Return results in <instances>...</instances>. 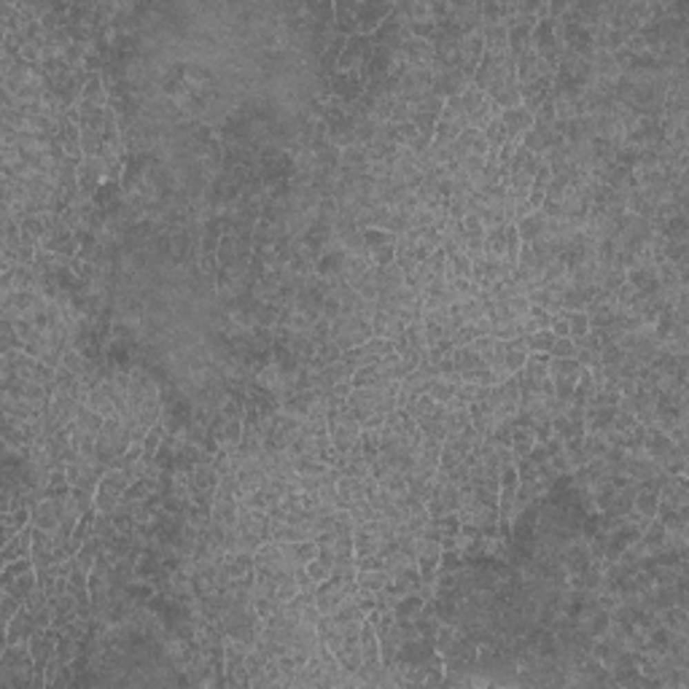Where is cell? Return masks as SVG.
I'll return each instance as SVG.
<instances>
[{
	"mask_svg": "<svg viewBox=\"0 0 689 689\" xmlns=\"http://www.w3.org/2000/svg\"><path fill=\"white\" fill-rule=\"evenodd\" d=\"M488 151H490V146H488V140H485V135L479 132L477 138H474V143H471V148H469V154H474V157H488Z\"/></svg>",
	"mask_w": 689,
	"mask_h": 689,
	"instance_id": "38",
	"label": "cell"
},
{
	"mask_svg": "<svg viewBox=\"0 0 689 689\" xmlns=\"http://www.w3.org/2000/svg\"><path fill=\"white\" fill-rule=\"evenodd\" d=\"M439 407H441V404H437V401H434V399H431L428 393H420V396H417V399H412V401H410V404H407L404 410L410 412V417H412L415 423H423V420H431V417L437 415V410H439Z\"/></svg>",
	"mask_w": 689,
	"mask_h": 689,
	"instance_id": "13",
	"label": "cell"
},
{
	"mask_svg": "<svg viewBox=\"0 0 689 689\" xmlns=\"http://www.w3.org/2000/svg\"><path fill=\"white\" fill-rule=\"evenodd\" d=\"M461 167L469 172V175H477V172H482V167H485V159L482 157H474V154H466V159L461 162Z\"/></svg>",
	"mask_w": 689,
	"mask_h": 689,
	"instance_id": "37",
	"label": "cell"
},
{
	"mask_svg": "<svg viewBox=\"0 0 689 689\" xmlns=\"http://www.w3.org/2000/svg\"><path fill=\"white\" fill-rule=\"evenodd\" d=\"M431 3H410V22H428Z\"/></svg>",
	"mask_w": 689,
	"mask_h": 689,
	"instance_id": "34",
	"label": "cell"
},
{
	"mask_svg": "<svg viewBox=\"0 0 689 689\" xmlns=\"http://www.w3.org/2000/svg\"><path fill=\"white\" fill-rule=\"evenodd\" d=\"M498 116H501V121H503V127H506L509 138H520V135H525V132L536 124V116L525 108V106H515V108L498 110Z\"/></svg>",
	"mask_w": 689,
	"mask_h": 689,
	"instance_id": "4",
	"label": "cell"
},
{
	"mask_svg": "<svg viewBox=\"0 0 689 689\" xmlns=\"http://www.w3.org/2000/svg\"><path fill=\"white\" fill-rule=\"evenodd\" d=\"M412 116H415V108L410 106V103H404V100H396V106H393V110H390V124H407V121H412Z\"/></svg>",
	"mask_w": 689,
	"mask_h": 689,
	"instance_id": "31",
	"label": "cell"
},
{
	"mask_svg": "<svg viewBox=\"0 0 689 689\" xmlns=\"http://www.w3.org/2000/svg\"><path fill=\"white\" fill-rule=\"evenodd\" d=\"M326 426H329V439L337 447L339 455H345L356 441L361 439V423L359 417L353 415V410L348 407V401L337 404L334 410L326 412Z\"/></svg>",
	"mask_w": 689,
	"mask_h": 689,
	"instance_id": "1",
	"label": "cell"
},
{
	"mask_svg": "<svg viewBox=\"0 0 689 689\" xmlns=\"http://www.w3.org/2000/svg\"><path fill=\"white\" fill-rule=\"evenodd\" d=\"M503 250H506V223H496L485 229V253L503 256Z\"/></svg>",
	"mask_w": 689,
	"mask_h": 689,
	"instance_id": "18",
	"label": "cell"
},
{
	"mask_svg": "<svg viewBox=\"0 0 689 689\" xmlns=\"http://www.w3.org/2000/svg\"><path fill=\"white\" fill-rule=\"evenodd\" d=\"M423 608H426V601H423L417 592H407V595L399 598V603L393 606V614L401 617V619H417Z\"/></svg>",
	"mask_w": 689,
	"mask_h": 689,
	"instance_id": "17",
	"label": "cell"
},
{
	"mask_svg": "<svg viewBox=\"0 0 689 689\" xmlns=\"http://www.w3.org/2000/svg\"><path fill=\"white\" fill-rule=\"evenodd\" d=\"M19 557H32V523L19 530L11 541L3 544V552H0V563H11V560H19Z\"/></svg>",
	"mask_w": 689,
	"mask_h": 689,
	"instance_id": "6",
	"label": "cell"
},
{
	"mask_svg": "<svg viewBox=\"0 0 689 689\" xmlns=\"http://www.w3.org/2000/svg\"><path fill=\"white\" fill-rule=\"evenodd\" d=\"M323 477H326V474H323ZM323 477H307V474H302V477H299V490H302V493H318L321 485H323Z\"/></svg>",
	"mask_w": 689,
	"mask_h": 689,
	"instance_id": "36",
	"label": "cell"
},
{
	"mask_svg": "<svg viewBox=\"0 0 689 689\" xmlns=\"http://www.w3.org/2000/svg\"><path fill=\"white\" fill-rule=\"evenodd\" d=\"M25 608V603L17 598V595H11V592H6V590H0V625L6 628L19 611Z\"/></svg>",
	"mask_w": 689,
	"mask_h": 689,
	"instance_id": "21",
	"label": "cell"
},
{
	"mask_svg": "<svg viewBox=\"0 0 689 689\" xmlns=\"http://www.w3.org/2000/svg\"><path fill=\"white\" fill-rule=\"evenodd\" d=\"M342 170H353V172H366L369 170V159H366V148L361 143H353L348 148H342Z\"/></svg>",
	"mask_w": 689,
	"mask_h": 689,
	"instance_id": "14",
	"label": "cell"
},
{
	"mask_svg": "<svg viewBox=\"0 0 689 689\" xmlns=\"http://www.w3.org/2000/svg\"><path fill=\"white\" fill-rule=\"evenodd\" d=\"M525 345H528V353H550L555 345V334L550 329H539L536 334L525 337Z\"/></svg>",
	"mask_w": 689,
	"mask_h": 689,
	"instance_id": "25",
	"label": "cell"
},
{
	"mask_svg": "<svg viewBox=\"0 0 689 689\" xmlns=\"http://www.w3.org/2000/svg\"><path fill=\"white\" fill-rule=\"evenodd\" d=\"M633 509L641 515V517H646V520L657 517V509H660V496H657V490L638 485V493H635V498H633Z\"/></svg>",
	"mask_w": 689,
	"mask_h": 689,
	"instance_id": "12",
	"label": "cell"
},
{
	"mask_svg": "<svg viewBox=\"0 0 689 689\" xmlns=\"http://www.w3.org/2000/svg\"><path fill=\"white\" fill-rule=\"evenodd\" d=\"M404 337H407V342H410V348H412L415 353L423 359L426 353H428V339H426V329H423V321H415V323H407V331H404Z\"/></svg>",
	"mask_w": 689,
	"mask_h": 689,
	"instance_id": "20",
	"label": "cell"
},
{
	"mask_svg": "<svg viewBox=\"0 0 689 689\" xmlns=\"http://www.w3.org/2000/svg\"><path fill=\"white\" fill-rule=\"evenodd\" d=\"M380 383H386V380L380 377V366H377V363H369V366L356 369V375H353V380H350V386L353 388H372V386H380Z\"/></svg>",
	"mask_w": 689,
	"mask_h": 689,
	"instance_id": "22",
	"label": "cell"
},
{
	"mask_svg": "<svg viewBox=\"0 0 689 689\" xmlns=\"http://www.w3.org/2000/svg\"><path fill=\"white\" fill-rule=\"evenodd\" d=\"M283 552H286V557H288V560H294L297 566H307L310 560H315V557H318V544H315V539L288 541V544H283Z\"/></svg>",
	"mask_w": 689,
	"mask_h": 689,
	"instance_id": "11",
	"label": "cell"
},
{
	"mask_svg": "<svg viewBox=\"0 0 689 689\" xmlns=\"http://www.w3.org/2000/svg\"><path fill=\"white\" fill-rule=\"evenodd\" d=\"M482 135H485V140H488L490 148H501V146L509 140V132H506V127H503V121H501L498 113L488 121V127L482 130Z\"/></svg>",
	"mask_w": 689,
	"mask_h": 689,
	"instance_id": "23",
	"label": "cell"
},
{
	"mask_svg": "<svg viewBox=\"0 0 689 689\" xmlns=\"http://www.w3.org/2000/svg\"><path fill=\"white\" fill-rule=\"evenodd\" d=\"M383 547H386V541H383L375 530H366V528H356V530H353V552H356V560L369 557V555H380Z\"/></svg>",
	"mask_w": 689,
	"mask_h": 689,
	"instance_id": "7",
	"label": "cell"
},
{
	"mask_svg": "<svg viewBox=\"0 0 689 689\" xmlns=\"http://www.w3.org/2000/svg\"><path fill=\"white\" fill-rule=\"evenodd\" d=\"M380 488L388 490L390 496H404V493H407V479H404V474H401V471L390 469L386 477L380 479Z\"/></svg>",
	"mask_w": 689,
	"mask_h": 689,
	"instance_id": "28",
	"label": "cell"
},
{
	"mask_svg": "<svg viewBox=\"0 0 689 689\" xmlns=\"http://www.w3.org/2000/svg\"><path fill=\"white\" fill-rule=\"evenodd\" d=\"M544 223H547V216H544L541 210H533L530 216L515 221L517 234H520V240H523V243H533V240L544 237Z\"/></svg>",
	"mask_w": 689,
	"mask_h": 689,
	"instance_id": "9",
	"label": "cell"
},
{
	"mask_svg": "<svg viewBox=\"0 0 689 689\" xmlns=\"http://www.w3.org/2000/svg\"><path fill=\"white\" fill-rule=\"evenodd\" d=\"M6 592H11V595H17L22 603L28 601L30 595H32V590L38 587V571L35 568H30V571H25V574H19V577H14V579H8V581H3L0 584Z\"/></svg>",
	"mask_w": 689,
	"mask_h": 689,
	"instance_id": "8",
	"label": "cell"
},
{
	"mask_svg": "<svg viewBox=\"0 0 689 689\" xmlns=\"http://www.w3.org/2000/svg\"><path fill=\"white\" fill-rule=\"evenodd\" d=\"M404 331H407V323H404L401 318H396L393 312L377 310V312L372 315V337H383L388 342H393V339L404 337Z\"/></svg>",
	"mask_w": 689,
	"mask_h": 689,
	"instance_id": "5",
	"label": "cell"
},
{
	"mask_svg": "<svg viewBox=\"0 0 689 689\" xmlns=\"http://www.w3.org/2000/svg\"><path fill=\"white\" fill-rule=\"evenodd\" d=\"M660 503L670 506V509H687L689 503V490H687V477L684 474H665V479L660 482Z\"/></svg>",
	"mask_w": 689,
	"mask_h": 689,
	"instance_id": "3",
	"label": "cell"
},
{
	"mask_svg": "<svg viewBox=\"0 0 689 689\" xmlns=\"http://www.w3.org/2000/svg\"><path fill=\"white\" fill-rule=\"evenodd\" d=\"M577 342L571 337H555V345H552L550 356L552 359H577Z\"/></svg>",
	"mask_w": 689,
	"mask_h": 689,
	"instance_id": "29",
	"label": "cell"
},
{
	"mask_svg": "<svg viewBox=\"0 0 689 689\" xmlns=\"http://www.w3.org/2000/svg\"><path fill=\"white\" fill-rule=\"evenodd\" d=\"M350 517H353V523L356 525H361V523H366V520H375L377 517V512L372 509V503L369 501H359V503H353L350 509Z\"/></svg>",
	"mask_w": 689,
	"mask_h": 689,
	"instance_id": "32",
	"label": "cell"
},
{
	"mask_svg": "<svg viewBox=\"0 0 689 689\" xmlns=\"http://www.w3.org/2000/svg\"><path fill=\"white\" fill-rule=\"evenodd\" d=\"M361 232H363V246L369 250V256H372V250L396 243V234H390L386 229H361Z\"/></svg>",
	"mask_w": 689,
	"mask_h": 689,
	"instance_id": "24",
	"label": "cell"
},
{
	"mask_svg": "<svg viewBox=\"0 0 689 689\" xmlns=\"http://www.w3.org/2000/svg\"><path fill=\"white\" fill-rule=\"evenodd\" d=\"M359 587L361 590H366V592H380L383 587H386L388 581H390V574H388L386 568H366V571H359Z\"/></svg>",
	"mask_w": 689,
	"mask_h": 689,
	"instance_id": "15",
	"label": "cell"
},
{
	"mask_svg": "<svg viewBox=\"0 0 689 689\" xmlns=\"http://www.w3.org/2000/svg\"><path fill=\"white\" fill-rule=\"evenodd\" d=\"M536 447V434L530 428H515L512 431V452L515 458H525Z\"/></svg>",
	"mask_w": 689,
	"mask_h": 689,
	"instance_id": "19",
	"label": "cell"
},
{
	"mask_svg": "<svg viewBox=\"0 0 689 689\" xmlns=\"http://www.w3.org/2000/svg\"><path fill=\"white\" fill-rule=\"evenodd\" d=\"M103 423H106V417L103 415H97L89 404H79V412H76V426L86 431V434H100V428H103Z\"/></svg>",
	"mask_w": 689,
	"mask_h": 689,
	"instance_id": "16",
	"label": "cell"
},
{
	"mask_svg": "<svg viewBox=\"0 0 689 689\" xmlns=\"http://www.w3.org/2000/svg\"><path fill=\"white\" fill-rule=\"evenodd\" d=\"M130 474L124 469H108L103 477H100V482H97V490H94V509L97 512H103V515H110L119 503H121V498L127 493V488H130Z\"/></svg>",
	"mask_w": 689,
	"mask_h": 689,
	"instance_id": "2",
	"label": "cell"
},
{
	"mask_svg": "<svg viewBox=\"0 0 689 689\" xmlns=\"http://www.w3.org/2000/svg\"><path fill=\"white\" fill-rule=\"evenodd\" d=\"M219 488V471L210 463H197L192 471V493H216Z\"/></svg>",
	"mask_w": 689,
	"mask_h": 689,
	"instance_id": "10",
	"label": "cell"
},
{
	"mask_svg": "<svg viewBox=\"0 0 689 689\" xmlns=\"http://www.w3.org/2000/svg\"><path fill=\"white\" fill-rule=\"evenodd\" d=\"M412 108L417 110V113H431V116H439L441 108H444V100H441L439 94H434V92H431V94H426V97H423L417 106H412Z\"/></svg>",
	"mask_w": 689,
	"mask_h": 689,
	"instance_id": "30",
	"label": "cell"
},
{
	"mask_svg": "<svg viewBox=\"0 0 689 689\" xmlns=\"http://www.w3.org/2000/svg\"><path fill=\"white\" fill-rule=\"evenodd\" d=\"M455 388H458L455 383H450V380H444V377H434L431 386H428V396H431L437 404H447V401L452 399Z\"/></svg>",
	"mask_w": 689,
	"mask_h": 689,
	"instance_id": "26",
	"label": "cell"
},
{
	"mask_svg": "<svg viewBox=\"0 0 689 689\" xmlns=\"http://www.w3.org/2000/svg\"><path fill=\"white\" fill-rule=\"evenodd\" d=\"M393 261H396V243L372 250V264H375V267H388V264H393Z\"/></svg>",
	"mask_w": 689,
	"mask_h": 689,
	"instance_id": "33",
	"label": "cell"
},
{
	"mask_svg": "<svg viewBox=\"0 0 689 689\" xmlns=\"http://www.w3.org/2000/svg\"><path fill=\"white\" fill-rule=\"evenodd\" d=\"M550 181H552V170L544 162H541V167L536 170V175H533V186L530 189H539V192H544L547 186H550Z\"/></svg>",
	"mask_w": 689,
	"mask_h": 689,
	"instance_id": "35",
	"label": "cell"
},
{
	"mask_svg": "<svg viewBox=\"0 0 689 689\" xmlns=\"http://www.w3.org/2000/svg\"><path fill=\"white\" fill-rule=\"evenodd\" d=\"M566 321H568V326H571V339H581V337L590 334V318H587L584 310H577V312L566 310Z\"/></svg>",
	"mask_w": 689,
	"mask_h": 689,
	"instance_id": "27",
	"label": "cell"
}]
</instances>
